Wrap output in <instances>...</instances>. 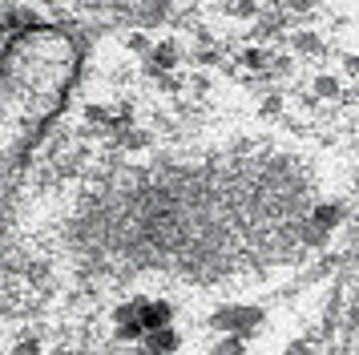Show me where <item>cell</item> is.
Returning a JSON list of instances; mask_svg holds the SVG:
<instances>
[{"label": "cell", "instance_id": "6da1fadb", "mask_svg": "<svg viewBox=\"0 0 359 355\" xmlns=\"http://www.w3.org/2000/svg\"><path fill=\"white\" fill-rule=\"evenodd\" d=\"M73 41L53 29H33L13 41L4 61V145L17 154L20 142L45 126L73 77Z\"/></svg>", "mask_w": 359, "mask_h": 355}]
</instances>
